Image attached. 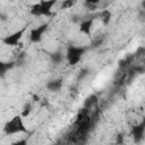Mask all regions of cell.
Segmentation results:
<instances>
[{
	"label": "cell",
	"instance_id": "10",
	"mask_svg": "<svg viewBox=\"0 0 145 145\" xmlns=\"http://www.w3.org/2000/svg\"><path fill=\"white\" fill-rule=\"evenodd\" d=\"M10 67H11V65H9L7 62H1L0 61V75H3Z\"/></svg>",
	"mask_w": 145,
	"mask_h": 145
},
{
	"label": "cell",
	"instance_id": "9",
	"mask_svg": "<svg viewBox=\"0 0 145 145\" xmlns=\"http://www.w3.org/2000/svg\"><path fill=\"white\" fill-rule=\"evenodd\" d=\"M60 87H61L60 80H53V82H50L48 84V88L50 91H58V89H60Z\"/></svg>",
	"mask_w": 145,
	"mask_h": 145
},
{
	"label": "cell",
	"instance_id": "7",
	"mask_svg": "<svg viewBox=\"0 0 145 145\" xmlns=\"http://www.w3.org/2000/svg\"><path fill=\"white\" fill-rule=\"evenodd\" d=\"M143 135H144V123L142 122L140 125H137L133 128V136L135 137L136 140H139L143 138Z\"/></svg>",
	"mask_w": 145,
	"mask_h": 145
},
{
	"label": "cell",
	"instance_id": "6",
	"mask_svg": "<svg viewBox=\"0 0 145 145\" xmlns=\"http://www.w3.org/2000/svg\"><path fill=\"white\" fill-rule=\"evenodd\" d=\"M93 22H94V18H87L85 20H83L79 25V31L86 35H89L91 34V31H92V26H93Z\"/></svg>",
	"mask_w": 145,
	"mask_h": 145
},
{
	"label": "cell",
	"instance_id": "3",
	"mask_svg": "<svg viewBox=\"0 0 145 145\" xmlns=\"http://www.w3.org/2000/svg\"><path fill=\"white\" fill-rule=\"evenodd\" d=\"M85 48L84 46H69L66 53V58L69 65H76L80 61L82 56L85 53Z\"/></svg>",
	"mask_w": 145,
	"mask_h": 145
},
{
	"label": "cell",
	"instance_id": "11",
	"mask_svg": "<svg viewBox=\"0 0 145 145\" xmlns=\"http://www.w3.org/2000/svg\"><path fill=\"white\" fill-rule=\"evenodd\" d=\"M75 5V1H63L62 2V8L63 9H68L70 7H72Z\"/></svg>",
	"mask_w": 145,
	"mask_h": 145
},
{
	"label": "cell",
	"instance_id": "13",
	"mask_svg": "<svg viewBox=\"0 0 145 145\" xmlns=\"http://www.w3.org/2000/svg\"><path fill=\"white\" fill-rule=\"evenodd\" d=\"M12 145H27V140H26V139H20V140H18V142L14 143Z\"/></svg>",
	"mask_w": 145,
	"mask_h": 145
},
{
	"label": "cell",
	"instance_id": "4",
	"mask_svg": "<svg viewBox=\"0 0 145 145\" xmlns=\"http://www.w3.org/2000/svg\"><path fill=\"white\" fill-rule=\"evenodd\" d=\"M24 32H25V28H22V29H18L11 34H8L7 36H5L2 39V43L5 45H8V46H17L19 44L20 40L23 39Z\"/></svg>",
	"mask_w": 145,
	"mask_h": 145
},
{
	"label": "cell",
	"instance_id": "2",
	"mask_svg": "<svg viewBox=\"0 0 145 145\" xmlns=\"http://www.w3.org/2000/svg\"><path fill=\"white\" fill-rule=\"evenodd\" d=\"M56 5V0H43L37 3H35L31 8V14L35 17H41V16H50L52 14V8Z\"/></svg>",
	"mask_w": 145,
	"mask_h": 145
},
{
	"label": "cell",
	"instance_id": "12",
	"mask_svg": "<svg viewBox=\"0 0 145 145\" xmlns=\"http://www.w3.org/2000/svg\"><path fill=\"white\" fill-rule=\"evenodd\" d=\"M29 112H31V109H29V108H27V109H25V110L20 113V116H22L23 118H26V117L29 114Z\"/></svg>",
	"mask_w": 145,
	"mask_h": 145
},
{
	"label": "cell",
	"instance_id": "8",
	"mask_svg": "<svg viewBox=\"0 0 145 145\" xmlns=\"http://www.w3.org/2000/svg\"><path fill=\"white\" fill-rule=\"evenodd\" d=\"M101 18H102V22H103V24L104 25H108L109 24V22H110V19H111V12L109 11V10H103L102 12H101Z\"/></svg>",
	"mask_w": 145,
	"mask_h": 145
},
{
	"label": "cell",
	"instance_id": "1",
	"mask_svg": "<svg viewBox=\"0 0 145 145\" xmlns=\"http://www.w3.org/2000/svg\"><path fill=\"white\" fill-rule=\"evenodd\" d=\"M3 131L6 135H16L20 133H26L27 128L25 127L23 117L20 114H17L12 117L8 122H6L3 127Z\"/></svg>",
	"mask_w": 145,
	"mask_h": 145
},
{
	"label": "cell",
	"instance_id": "5",
	"mask_svg": "<svg viewBox=\"0 0 145 145\" xmlns=\"http://www.w3.org/2000/svg\"><path fill=\"white\" fill-rule=\"evenodd\" d=\"M46 27H48V25L43 24V25H40L37 27L32 28L31 32H29V40H31V42H33V43L40 42L42 40V36H43L44 32L46 31Z\"/></svg>",
	"mask_w": 145,
	"mask_h": 145
}]
</instances>
